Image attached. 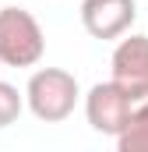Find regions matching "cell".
<instances>
[{
	"instance_id": "cell-1",
	"label": "cell",
	"mask_w": 148,
	"mask_h": 152,
	"mask_svg": "<svg viewBox=\"0 0 148 152\" xmlns=\"http://www.w3.org/2000/svg\"><path fill=\"white\" fill-rule=\"evenodd\" d=\"M78 78L64 67H39L25 85V103L42 124H60L74 113L78 106Z\"/></svg>"
},
{
	"instance_id": "cell-2",
	"label": "cell",
	"mask_w": 148,
	"mask_h": 152,
	"mask_svg": "<svg viewBox=\"0 0 148 152\" xmlns=\"http://www.w3.org/2000/svg\"><path fill=\"white\" fill-rule=\"evenodd\" d=\"M46 53V36L32 11L0 7V64L4 67H36Z\"/></svg>"
},
{
	"instance_id": "cell-3",
	"label": "cell",
	"mask_w": 148,
	"mask_h": 152,
	"mask_svg": "<svg viewBox=\"0 0 148 152\" xmlns=\"http://www.w3.org/2000/svg\"><path fill=\"white\" fill-rule=\"evenodd\" d=\"M113 85L131 96V103L148 99V36H127L113 50Z\"/></svg>"
},
{
	"instance_id": "cell-4",
	"label": "cell",
	"mask_w": 148,
	"mask_h": 152,
	"mask_svg": "<svg viewBox=\"0 0 148 152\" xmlns=\"http://www.w3.org/2000/svg\"><path fill=\"white\" fill-rule=\"evenodd\" d=\"M131 106H134L131 96H123L113 81H99V85H92L88 96H85V117H88L92 131L110 134V138L120 134V127H123L127 113H131Z\"/></svg>"
},
{
	"instance_id": "cell-5",
	"label": "cell",
	"mask_w": 148,
	"mask_h": 152,
	"mask_svg": "<svg viewBox=\"0 0 148 152\" xmlns=\"http://www.w3.org/2000/svg\"><path fill=\"white\" fill-rule=\"evenodd\" d=\"M138 18L134 0H85L81 4V25L92 39H120L131 32Z\"/></svg>"
},
{
	"instance_id": "cell-6",
	"label": "cell",
	"mask_w": 148,
	"mask_h": 152,
	"mask_svg": "<svg viewBox=\"0 0 148 152\" xmlns=\"http://www.w3.org/2000/svg\"><path fill=\"white\" fill-rule=\"evenodd\" d=\"M116 149L120 152H148V99L131 106V113H127L120 134H116Z\"/></svg>"
},
{
	"instance_id": "cell-7",
	"label": "cell",
	"mask_w": 148,
	"mask_h": 152,
	"mask_svg": "<svg viewBox=\"0 0 148 152\" xmlns=\"http://www.w3.org/2000/svg\"><path fill=\"white\" fill-rule=\"evenodd\" d=\"M25 110V96L14 88V85H7V81H0V127H11L18 117Z\"/></svg>"
}]
</instances>
